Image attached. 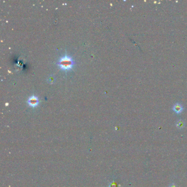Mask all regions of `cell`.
<instances>
[{"mask_svg": "<svg viewBox=\"0 0 187 187\" xmlns=\"http://www.w3.org/2000/svg\"><path fill=\"white\" fill-rule=\"evenodd\" d=\"M57 64L60 69L67 71L73 68L74 65V62L72 57L67 56L66 54L63 57L60 58L58 61Z\"/></svg>", "mask_w": 187, "mask_h": 187, "instance_id": "6da1fadb", "label": "cell"}, {"mask_svg": "<svg viewBox=\"0 0 187 187\" xmlns=\"http://www.w3.org/2000/svg\"><path fill=\"white\" fill-rule=\"evenodd\" d=\"M27 103H28L29 105L32 106V107H35L39 103V100H38L37 97L33 95L28 98Z\"/></svg>", "mask_w": 187, "mask_h": 187, "instance_id": "7a4b0ae2", "label": "cell"}, {"mask_svg": "<svg viewBox=\"0 0 187 187\" xmlns=\"http://www.w3.org/2000/svg\"><path fill=\"white\" fill-rule=\"evenodd\" d=\"M183 106L182 105L179 104V103H176L175 105H173V110L177 114H179L183 111Z\"/></svg>", "mask_w": 187, "mask_h": 187, "instance_id": "3957f363", "label": "cell"}, {"mask_svg": "<svg viewBox=\"0 0 187 187\" xmlns=\"http://www.w3.org/2000/svg\"><path fill=\"white\" fill-rule=\"evenodd\" d=\"M185 126V122L182 120H179L177 122V127L179 129L183 128Z\"/></svg>", "mask_w": 187, "mask_h": 187, "instance_id": "277c9868", "label": "cell"}, {"mask_svg": "<svg viewBox=\"0 0 187 187\" xmlns=\"http://www.w3.org/2000/svg\"><path fill=\"white\" fill-rule=\"evenodd\" d=\"M169 187H177V186L175 184V183H172L171 184H170Z\"/></svg>", "mask_w": 187, "mask_h": 187, "instance_id": "5b68a950", "label": "cell"}]
</instances>
